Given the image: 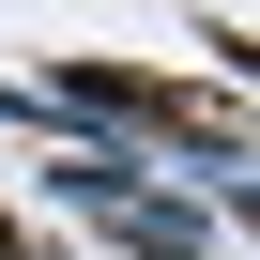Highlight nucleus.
<instances>
[{
	"mask_svg": "<svg viewBox=\"0 0 260 260\" xmlns=\"http://www.w3.org/2000/svg\"><path fill=\"white\" fill-rule=\"evenodd\" d=\"M0 260H16V230H0Z\"/></svg>",
	"mask_w": 260,
	"mask_h": 260,
	"instance_id": "obj_1",
	"label": "nucleus"
}]
</instances>
